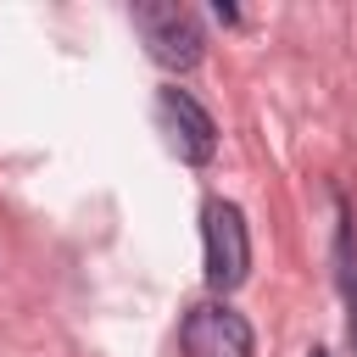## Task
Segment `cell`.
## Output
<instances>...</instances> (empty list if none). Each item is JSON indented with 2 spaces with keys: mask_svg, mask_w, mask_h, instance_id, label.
Wrapping results in <instances>:
<instances>
[{
  "mask_svg": "<svg viewBox=\"0 0 357 357\" xmlns=\"http://www.w3.org/2000/svg\"><path fill=\"white\" fill-rule=\"evenodd\" d=\"M201 245H206V284L234 290L251 273V229L234 201H206L201 206Z\"/></svg>",
  "mask_w": 357,
  "mask_h": 357,
  "instance_id": "7a4b0ae2",
  "label": "cell"
},
{
  "mask_svg": "<svg viewBox=\"0 0 357 357\" xmlns=\"http://www.w3.org/2000/svg\"><path fill=\"white\" fill-rule=\"evenodd\" d=\"M134 28L145 39V56L167 73H190L206 50V33H201V17L178 0H145L134 6Z\"/></svg>",
  "mask_w": 357,
  "mask_h": 357,
  "instance_id": "6da1fadb",
  "label": "cell"
},
{
  "mask_svg": "<svg viewBox=\"0 0 357 357\" xmlns=\"http://www.w3.org/2000/svg\"><path fill=\"white\" fill-rule=\"evenodd\" d=\"M335 273H340V296H346V340H351V357H357V218L351 206L335 195Z\"/></svg>",
  "mask_w": 357,
  "mask_h": 357,
  "instance_id": "5b68a950",
  "label": "cell"
},
{
  "mask_svg": "<svg viewBox=\"0 0 357 357\" xmlns=\"http://www.w3.org/2000/svg\"><path fill=\"white\" fill-rule=\"evenodd\" d=\"M178 346H184V357H251L257 335H251L245 312H234L229 301H195L178 324Z\"/></svg>",
  "mask_w": 357,
  "mask_h": 357,
  "instance_id": "3957f363",
  "label": "cell"
},
{
  "mask_svg": "<svg viewBox=\"0 0 357 357\" xmlns=\"http://www.w3.org/2000/svg\"><path fill=\"white\" fill-rule=\"evenodd\" d=\"M156 123H162V134H167V145H173L178 162H190V167L212 162V151H218V123H212V112H206L190 89L167 84V89L156 95Z\"/></svg>",
  "mask_w": 357,
  "mask_h": 357,
  "instance_id": "277c9868",
  "label": "cell"
},
{
  "mask_svg": "<svg viewBox=\"0 0 357 357\" xmlns=\"http://www.w3.org/2000/svg\"><path fill=\"white\" fill-rule=\"evenodd\" d=\"M312 357H324V351H312Z\"/></svg>",
  "mask_w": 357,
  "mask_h": 357,
  "instance_id": "8992f818",
  "label": "cell"
}]
</instances>
